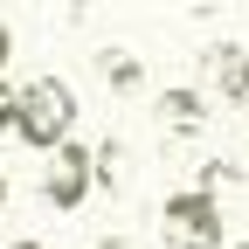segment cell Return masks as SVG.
<instances>
[{
	"label": "cell",
	"instance_id": "obj_4",
	"mask_svg": "<svg viewBox=\"0 0 249 249\" xmlns=\"http://www.w3.org/2000/svg\"><path fill=\"white\" fill-rule=\"evenodd\" d=\"M201 97H222V104L249 97V49L242 42H208L201 49Z\"/></svg>",
	"mask_w": 249,
	"mask_h": 249
},
{
	"label": "cell",
	"instance_id": "obj_11",
	"mask_svg": "<svg viewBox=\"0 0 249 249\" xmlns=\"http://www.w3.org/2000/svg\"><path fill=\"white\" fill-rule=\"evenodd\" d=\"M0 249H49V242H35V235H21V242H0Z\"/></svg>",
	"mask_w": 249,
	"mask_h": 249
},
{
	"label": "cell",
	"instance_id": "obj_6",
	"mask_svg": "<svg viewBox=\"0 0 249 249\" xmlns=\"http://www.w3.org/2000/svg\"><path fill=\"white\" fill-rule=\"evenodd\" d=\"M97 76H104V90H118V97H139L145 90V62L132 49H97Z\"/></svg>",
	"mask_w": 249,
	"mask_h": 249
},
{
	"label": "cell",
	"instance_id": "obj_2",
	"mask_svg": "<svg viewBox=\"0 0 249 249\" xmlns=\"http://www.w3.org/2000/svg\"><path fill=\"white\" fill-rule=\"evenodd\" d=\"M160 242H166V249H222V242H229L222 194H201V187L166 194V201H160Z\"/></svg>",
	"mask_w": 249,
	"mask_h": 249
},
{
	"label": "cell",
	"instance_id": "obj_10",
	"mask_svg": "<svg viewBox=\"0 0 249 249\" xmlns=\"http://www.w3.org/2000/svg\"><path fill=\"white\" fill-rule=\"evenodd\" d=\"M7 62H14V21L0 14V76H7Z\"/></svg>",
	"mask_w": 249,
	"mask_h": 249
},
{
	"label": "cell",
	"instance_id": "obj_5",
	"mask_svg": "<svg viewBox=\"0 0 249 249\" xmlns=\"http://www.w3.org/2000/svg\"><path fill=\"white\" fill-rule=\"evenodd\" d=\"M152 118H160V132H166V139H194L214 111H208V97H201V90H160Z\"/></svg>",
	"mask_w": 249,
	"mask_h": 249
},
{
	"label": "cell",
	"instance_id": "obj_15",
	"mask_svg": "<svg viewBox=\"0 0 249 249\" xmlns=\"http://www.w3.org/2000/svg\"><path fill=\"white\" fill-rule=\"evenodd\" d=\"M242 249H249V242H242Z\"/></svg>",
	"mask_w": 249,
	"mask_h": 249
},
{
	"label": "cell",
	"instance_id": "obj_3",
	"mask_svg": "<svg viewBox=\"0 0 249 249\" xmlns=\"http://www.w3.org/2000/svg\"><path fill=\"white\" fill-rule=\"evenodd\" d=\"M90 187H97V160H90V145H55L49 166H42V201L49 208H83Z\"/></svg>",
	"mask_w": 249,
	"mask_h": 249
},
{
	"label": "cell",
	"instance_id": "obj_13",
	"mask_svg": "<svg viewBox=\"0 0 249 249\" xmlns=\"http://www.w3.org/2000/svg\"><path fill=\"white\" fill-rule=\"evenodd\" d=\"M0 208H7V166H0Z\"/></svg>",
	"mask_w": 249,
	"mask_h": 249
},
{
	"label": "cell",
	"instance_id": "obj_12",
	"mask_svg": "<svg viewBox=\"0 0 249 249\" xmlns=\"http://www.w3.org/2000/svg\"><path fill=\"white\" fill-rule=\"evenodd\" d=\"M97 249H132V242H118V235H104V242H97Z\"/></svg>",
	"mask_w": 249,
	"mask_h": 249
},
{
	"label": "cell",
	"instance_id": "obj_9",
	"mask_svg": "<svg viewBox=\"0 0 249 249\" xmlns=\"http://www.w3.org/2000/svg\"><path fill=\"white\" fill-rule=\"evenodd\" d=\"M14 132V90H7V76H0V139Z\"/></svg>",
	"mask_w": 249,
	"mask_h": 249
},
{
	"label": "cell",
	"instance_id": "obj_8",
	"mask_svg": "<svg viewBox=\"0 0 249 249\" xmlns=\"http://www.w3.org/2000/svg\"><path fill=\"white\" fill-rule=\"evenodd\" d=\"M21 14L35 28H76L83 21V0H21Z\"/></svg>",
	"mask_w": 249,
	"mask_h": 249
},
{
	"label": "cell",
	"instance_id": "obj_1",
	"mask_svg": "<svg viewBox=\"0 0 249 249\" xmlns=\"http://www.w3.org/2000/svg\"><path fill=\"white\" fill-rule=\"evenodd\" d=\"M76 83H62V76H28L14 90V139L21 145H35V152H55V145H70L76 132Z\"/></svg>",
	"mask_w": 249,
	"mask_h": 249
},
{
	"label": "cell",
	"instance_id": "obj_7",
	"mask_svg": "<svg viewBox=\"0 0 249 249\" xmlns=\"http://www.w3.org/2000/svg\"><path fill=\"white\" fill-rule=\"evenodd\" d=\"M90 160H97V187H111V194H124V187H132V145H124V139L90 145Z\"/></svg>",
	"mask_w": 249,
	"mask_h": 249
},
{
	"label": "cell",
	"instance_id": "obj_14",
	"mask_svg": "<svg viewBox=\"0 0 249 249\" xmlns=\"http://www.w3.org/2000/svg\"><path fill=\"white\" fill-rule=\"evenodd\" d=\"M242 111H249V97H242Z\"/></svg>",
	"mask_w": 249,
	"mask_h": 249
}]
</instances>
